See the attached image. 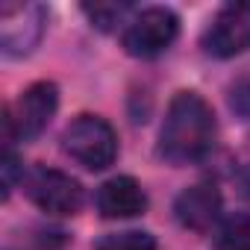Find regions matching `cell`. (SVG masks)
<instances>
[{
    "mask_svg": "<svg viewBox=\"0 0 250 250\" xmlns=\"http://www.w3.org/2000/svg\"><path fill=\"white\" fill-rule=\"evenodd\" d=\"M215 139L218 121L212 106L197 91H177L159 130V156L171 165H194L215 150Z\"/></svg>",
    "mask_w": 250,
    "mask_h": 250,
    "instance_id": "6da1fadb",
    "label": "cell"
},
{
    "mask_svg": "<svg viewBox=\"0 0 250 250\" xmlns=\"http://www.w3.org/2000/svg\"><path fill=\"white\" fill-rule=\"evenodd\" d=\"M59 106V88L56 83H33L27 85L15 103H9L3 109V133H6V147H12V142H33L44 133V127L50 124V118L56 115Z\"/></svg>",
    "mask_w": 250,
    "mask_h": 250,
    "instance_id": "7a4b0ae2",
    "label": "cell"
},
{
    "mask_svg": "<svg viewBox=\"0 0 250 250\" xmlns=\"http://www.w3.org/2000/svg\"><path fill=\"white\" fill-rule=\"evenodd\" d=\"M65 153L88 171H103L118 159V136L100 115H80L62 133Z\"/></svg>",
    "mask_w": 250,
    "mask_h": 250,
    "instance_id": "3957f363",
    "label": "cell"
},
{
    "mask_svg": "<svg viewBox=\"0 0 250 250\" xmlns=\"http://www.w3.org/2000/svg\"><path fill=\"white\" fill-rule=\"evenodd\" d=\"M180 36V18L168 6H147L136 12L124 27L121 44L136 59H156Z\"/></svg>",
    "mask_w": 250,
    "mask_h": 250,
    "instance_id": "277c9868",
    "label": "cell"
},
{
    "mask_svg": "<svg viewBox=\"0 0 250 250\" xmlns=\"http://www.w3.org/2000/svg\"><path fill=\"white\" fill-rule=\"evenodd\" d=\"M47 30V9L30 0H6L0 6V50L6 56H30Z\"/></svg>",
    "mask_w": 250,
    "mask_h": 250,
    "instance_id": "5b68a950",
    "label": "cell"
},
{
    "mask_svg": "<svg viewBox=\"0 0 250 250\" xmlns=\"http://www.w3.org/2000/svg\"><path fill=\"white\" fill-rule=\"evenodd\" d=\"M24 188L27 197L47 215H77L85 200L83 186L56 168H33L24 177Z\"/></svg>",
    "mask_w": 250,
    "mask_h": 250,
    "instance_id": "8992f818",
    "label": "cell"
},
{
    "mask_svg": "<svg viewBox=\"0 0 250 250\" xmlns=\"http://www.w3.org/2000/svg\"><path fill=\"white\" fill-rule=\"evenodd\" d=\"M203 50L215 59H232L250 50V3H227L203 33Z\"/></svg>",
    "mask_w": 250,
    "mask_h": 250,
    "instance_id": "52a82bcc",
    "label": "cell"
},
{
    "mask_svg": "<svg viewBox=\"0 0 250 250\" xmlns=\"http://www.w3.org/2000/svg\"><path fill=\"white\" fill-rule=\"evenodd\" d=\"M174 218L194 232H209L221 218V194L212 183L188 186L174 200Z\"/></svg>",
    "mask_w": 250,
    "mask_h": 250,
    "instance_id": "ba28073f",
    "label": "cell"
},
{
    "mask_svg": "<svg viewBox=\"0 0 250 250\" xmlns=\"http://www.w3.org/2000/svg\"><path fill=\"white\" fill-rule=\"evenodd\" d=\"M97 212L103 218H136L147 209V194L133 177H112L97 188Z\"/></svg>",
    "mask_w": 250,
    "mask_h": 250,
    "instance_id": "9c48e42d",
    "label": "cell"
},
{
    "mask_svg": "<svg viewBox=\"0 0 250 250\" xmlns=\"http://www.w3.org/2000/svg\"><path fill=\"white\" fill-rule=\"evenodd\" d=\"M215 244L218 250H250V212H235L224 218Z\"/></svg>",
    "mask_w": 250,
    "mask_h": 250,
    "instance_id": "30bf717a",
    "label": "cell"
},
{
    "mask_svg": "<svg viewBox=\"0 0 250 250\" xmlns=\"http://www.w3.org/2000/svg\"><path fill=\"white\" fill-rule=\"evenodd\" d=\"M94 250H156V238L145 229L106 232L94 241Z\"/></svg>",
    "mask_w": 250,
    "mask_h": 250,
    "instance_id": "8fae6325",
    "label": "cell"
},
{
    "mask_svg": "<svg viewBox=\"0 0 250 250\" xmlns=\"http://www.w3.org/2000/svg\"><path fill=\"white\" fill-rule=\"evenodd\" d=\"M83 12L91 18L94 27L112 30L115 24L124 21V15H127V12H133V6L130 3H94V6H83Z\"/></svg>",
    "mask_w": 250,
    "mask_h": 250,
    "instance_id": "7c38bea8",
    "label": "cell"
},
{
    "mask_svg": "<svg viewBox=\"0 0 250 250\" xmlns=\"http://www.w3.org/2000/svg\"><path fill=\"white\" fill-rule=\"evenodd\" d=\"M227 100H229V109H232L235 115H241L244 121H250V68H244V71L229 83Z\"/></svg>",
    "mask_w": 250,
    "mask_h": 250,
    "instance_id": "4fadbf2b",
    "label": "cell"
},
{
    "mask_svg": "<svg viewBox=\"0 0 250 250\" xmlns=\"http://www.w3.org/2000/svg\"><path fill=\"white\" fill-rule=\"evenodd\" d=\"M18 156H15V150L12 147H6V156H3V197H9L12 194V188H15V177H18Z\"/></svg>",
    "mask_w": 250,
    "mask_h": 250,
    "instance_id": "5bb4252c",
    "label": "cell"
}]
</instances>
